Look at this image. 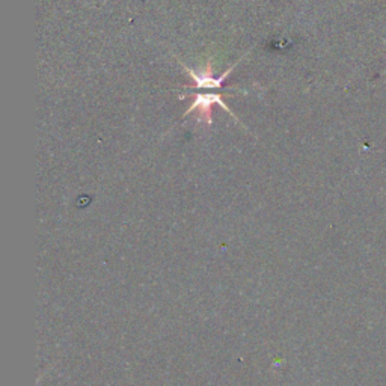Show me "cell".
Listing matches in <instances>:
<instances>
[{"instance_id":"2","label":"cell","mask_w":386,"mask_h":386,"mask_svg":"<svg viewBox=\"0 0 386 386\" xmlns=\"http://www.w3.org/2000/svg\"><path fill=\"white\" fill-rule=\"evenodd\" d=\"M185 68H186V71L189 73L190 78L193 81V85H190V86H193L195 89H219V88H222L223 82L226 81V77L230 76V73L233 71V68H234V66H231L230 70H226V71H225L221 77H218V78H216V77L213 76V68H211V64H210V62H209L207 66L204 68V70L199 71V73L190 70L189 66H185Z\"/></svg>"},{"instance_id":"1","label":"cell","mask_w":386,"mask_h":386,"mask_svg":"<svg viewBox=\"0 0 386 386\" xmlns=\"http://www.w3.org/2000/svg\"><path fill=\"white\" fill-rule=\"evenodd\" d=\"M218 105L221 107H223L226 112H230V115L235 117L234 112L222 101L221 94H197L195 100H193V103L186 110L185 117L190 115L192 112H197L198 113V121L206 122L207 126H211V124H213V117H211L213 115V107L218 106Z\"/></svg>"}]
</instances>
